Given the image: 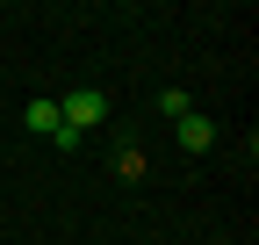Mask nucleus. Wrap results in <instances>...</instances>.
<instances>
[{"instance_id": "7ed1b4c3", "label": "nucleus", "mask_w": 259, "mask_h": 245, "mask_svg": "<svg viewBox=\"0 0 259 245\" xmlns=\"http://www.w3.org/2000/svg\"><path fill=\"white\" fill-rule=\"evenodd\" d=\"M29 130H36V137H58V101H29Z\"/></svg>"}, {"instance_id": "f257e3e1", "label": "nucleus", "mask_w": 259, "mask_h": 245, "mask_svg": "<svg viewBox=\"0 0 259 245\" xmlns=\"http://www.w3.org/2000/svg\"><path fill=\"white\" fill-rule=\"evenodd\" d=\"M101 115H108V94H101V87H72V94L58 101V130H72V137H87V130H94V123H101Z\"/></svg>"}, {"instance_id": "f03ea898", "label": "nucleus", "mask_w": 259, "mask_h": 245, "mask_svg": "<svg viewBox=\"0 0 259 245\" xmlns=\"http://www.w3.org/2000/svg\"><path fill=\"white\" fill-rule=\"evenodd\" d=\"M209 144H216V123L187 108V115H180V151H209Z\"/></svg>"}]
</instances>
